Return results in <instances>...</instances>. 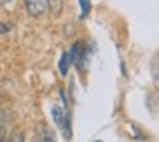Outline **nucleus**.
<instances>
[{
	"label": "nucleus",
	"instance_id": "423d86ee",
	"mask_svg": "<svg viewBox=\"0 0 159 142\" xmlns=\"http://www.w3.org/2000/svg\"><path fill=\"white\" fill-rule=\"evenodd\" d=\"M151 69H152V77H154V84L159 87V55L156 57L154 60H152Z\"/></svg>",
	"mask_w": 159,
	"mask_h": 142
},
{
	"label": "nucleus",
	"instance_id": "9b49d317",
	"mask_svg": "<svg viewBox=\"0 0 159 142\" xmlns=\"http://www.w3.org/2000/svg\"><path fill=\"white\" fill-rule=\"evenodd\" d=\"M0 142H2V140H0Z\"/></svg>",
	"mask_w": 159,
	"mask_h": 142
},
{
	"label": "nucleus",
	"instance_id": "0eeeda50",
	"mask_svg": "<svg viewBox=\"0 0 159 142\" xmlns=\"http://www.w3.org/2000/svg\"><path fill=\"white\" fill-rule=\"evenodd\" d=\"M79 4H80V19H84L91 11V2L89 0H79Z\"/></svg>",
	"mask_w": 159,
	"mask_h": 142
},
{
	"label": "nucleus",
	"instance_id": "6e6552de",
	"mask_svg": "<svg viewBox=\"0 0 159 142\" xmlns=\"http://www.w3.org/2000/svg\"><path fill=\"white\" fill-rule=\"evenodd\" d=\"M11 28H12L11 24H2V22H0V34H4V33H7Z\"/></svg>",
	"mask_w": 159,
	"mask_h": 142
},
{
	"label": "nucleus",
	"instance_id": "f257e3e1",
	"mask_svg": "<svg viewBox=\"0 0 159 142\" xmlns=\"http://www.w3.org/2000/svg\"><path fill=\"white\" fill-rule=\"evenodd\" d=\"M52 117H53V121H55V125L60 128V132H62V135L69 140L70 137H72V115L69 113V111H63L60 106H53L52 108Z\"/></svg>",
	"mask_w": 159,
	"mask_h": 142
},
{
	"label": "nucleus",
	"instance_id": "7ed1b4c3",
	"mask_svg": "<svg viewBox=\"0 0 159 142\" xmlns=\"http://www.w3.org/2000/svg\"><path fill=\"white\" fill-rule=\"evenodd\" d=\"M26 9H28L29 16L39 17L48 9V0H26Z\"/></svg>",
	"mask_w": 159,
	"mask_h": 142
},
{
	"label": "nucleus",
	"instance_id": "20e7f679",
	"mask_svg": "<svg viewBox=\"0 0 159 142\" xmlns=\"http://www.w3.org/2000/svg\"><path fill=\"white\" fill-rule=\"evenodd\" d=\"M36 142H55V135L46 125H41L38 128V135H36Z\"/></svg>",
	"mask_w": 159,
	"mask_h": 142
},
{
	"label": "nucleus",
	"instance_id": "9d476101",
	"mask_svg": "<svg viewBox=\"0 0 159 142\" xmlns=\"http://www.w3.org/2000/svg\"><path fill=\"white\" fill-rule=\"evenodd\" d=\"M96 142H99V140H96Z\"/></svg>",
	"mask_w": 159,
	"mask_h": 142
},
{
	"label": "nucleus",
	"instance_id": "39448f33",
	"mask_svg": "<svg viewBox=\"0 0 159 142\" xmlns=\"http://www.w3.org/2000/svg\"><path fill=\"white\" fill-rule=\"evenodd\" d=\"M69 67H70L69 55L63 52L62 57H60V62H58V70H60V74H62V76H67V72H69Z\"/></svg>",
	"mask_w": 159,
	"mask_h": 142
},
{
	"label": "nucleus",
	"instance_id": "f03ea898",
	"mask_svg": "<svg viewBox=\"0 0 159 142\" xmlns=\"http://www.w3.org/2000/svg\"><path fill=\"white\" fill-rule=\"evenodd\" d=\"M87 52H89V50L84 46V43L77 41L72 45V48H70V52L67 53V55H69L70 63H74V65H77L79 69L84 70L87 65Z\"/></svg>",
	"mask_w": 159,
	"mask_h": 142
},
{
	"label": "nucleus",
	"instance_id": "1a4fd4ad",
	"mask_svg": "<svg viewBox=\"0 0 159 142\" xmlns=\"http://www.w3.org/2000/svg\"><path fill=\"white\" fill-rule=\"evenodd\" d=\"M12 142H24V135H22V134H17V135H14V139H12Z\"/></svg>",
	"mask_w": 159,
	"mask_h": 142
}]
</instances>
